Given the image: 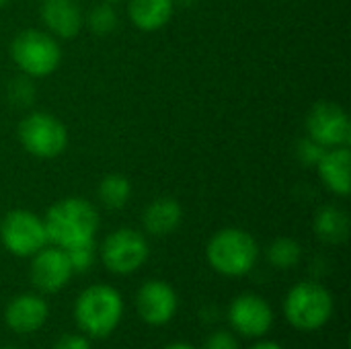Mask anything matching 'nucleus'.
Segmentation results:
<instances>
[{"label": "nucleus", "instance_id": "f257e3e1", "mask_svg": "<svg viewBox=\"0 0 351 349\" xmlns=\"http://www.w3.org/2000/svg\"><path fill=\"white\" fill-rule=\"evenodd\" d=\"M47 243L60 249H72L95 241L99 230V212L84 197H64L43 216Z\"/></svg>", "mask_w": 351, "mask_h": 349}, {"label": "nucleus", "instance_id": "f03ea898", "mask_svg": "<svg viewBox=\"0 0 351 349\" xmlns=\"http://www.w3.org/2000/svg\"><path fill=\"white\" fill-rule=\"evenodd\" d=\"M123 298L109 284H93L82 290L74 302V321L78 329L93 339L109 337L121 323Z\"/></svg>", "mask_w": 351, "mask_h": 349}, {"label": "nucleus", "instance_id": "7ed1b4c3", "mask_svg": "<svg viewBox=\"0 0 351 349\" xmlns=\"http://www.w3.org/2000/svg\"><path fill=\"white\" fill-rule=\"evenodd\" d=\"M208 263L224 278H243L253 272L259 259V245L243 228L218 230L206 247Z\"/></svg>", "mask_w": 351, "mask_h": 349}, {"label": "nucleus", "instance_id": "20e7f679", "mask_svg": "<svg viewBox=\"0 0 351 349\" xmlns=\"http://www.w3.org/2000/svg\"><path fill=\"white\" fill-rule=\"evenodd\" d=\"M284 315L298 331H319L333 315V296L319 282H298L284 298Z\"/></svg>", "mask_w": 351, "mask_h": 349}, {"label": "nucleus", "instance_id": "39448f33", "mask_svg": "<svg viewBox=\"0 0 351 349\" xmlns=\"http://www.w3.org/2000/svg\"><path fill=\"white\" fill-rule=\"evenodd\" d=\"M10 58L16 68L31 78H43L58 70L62 49L53 35L39 29H25L10 43Z\"/></svg>", "mask_w": 351, "mask_h": 349}, {"label": "nucleus", "instance_id": "423d86ee", "mask_svg": "<svg viewBox=\"0 0 351 349\" xmlns=\"http://www.w3.org/2000/svg\"><path fill=\"white\" fill-rule=\"evenodd\" d=\"M21 146L37 158H56L68 146L66 125L47 111H33L16 128Z\"/></svg>", "mask_w": 351, "mask_h": 349}, {"label": "nucleus", "instance_id": "0eeeda50", "mask_svg": "<svg viewBox=\"0 0 351 349\" xmlns=\"http://www.w3.org/2000/svg\"><path fill=\"white\" fill-rule=\"evenodd\" d=\"M150 255L148 241L134 228H117L105 237L99 257L103 265L115 276H130L138 272Z\"/></svg>", "mask_w": 351, "mask_h": 349}, {"label": "nucleus", "instance_id": "6e6552de", "mask_svg": "<svg viewBox=\"0 0 351 349\" xmlns=\"http://www.w3.org/2000/svg\"><path fill=\"white\" fill-rule=\"evenodd\" d=\"M0 243L14 257H33L47 245L43 218L29 210H10L0 222Z\"/></svg>", "mask_w": 351, "mask_h": 349}, {"label": "nucleus", "instance_id": "1a4fd4ad", "mask_svg": "<svg viewBox=\"0 0 351 349\" xmlns=\"http://www.w3.org/2000/svg\"><path fill=\"white\" fill-rule=\"evenodd\" d=\"M308 138L319 142L323 148L350 146L351 123L343 107L331 101H319L306 115Z\"/></svg>", "mask_w": 351, "mask_h": 349}, {"label": "nucleus", "instance_id": "9d476101", "mask_svg": "<svg viewBox=\"0 0 351 349\" xmlns=\"http://www.w3.org/2000/svg\"><path fill=\"white\" fill-rule=\"evenodd\" d=\"M230 327L249 339H259L274 327V311L269 302L257 294H241L228 306Z\"/></svg>", "mask_w": 351, "mask_h": 349}, {"label": "nucleus", "instance_id": "9b49d317", "mask_svg": "<svg viewBox=\"0 0 351 349\" xmlns=\"http://www.w3.org/2000/svg\"><path fill=\"white\" fill-rule=\"evenodd\" d=\"M72 267L68 261V255L60 247H43L31 257V284L35 290L43 294H56L60 292L72 278Z\"/></svg>", "mask_w": 351, "mask_h": 349}, {"label": "nucleus", "instance_id": "f8f14e48", "mask_svg": "<svg viewBox=\"0 0 351 349\" xmlns=\"http://www.w3.org/2000/svg\"><path fill=\"white\" fill-rule=\"evenodd\" d=\"M136 309L146 325L165 327L177 315L179 298L171 284L162 280H148L136 294Z\"/></svg>", "mask_w": 351, "mask_h": 349}, {"label": "nucleus", "instance_id": "ddd939ff", "mask_svg": "<svg viewBox=\"0 0 351 349\" xmlns=\"http://www.w3.org/2000/svg\"><path fill=\"white\" fill-rule=\"evenodd\" d=\"M47 317H49L47 302L39 294H19L8 302L4 311V321L8 329L19 335L39 331L45 325Z\"/></svg>", "mask_w": 351, "mask_h": 349}, {"label": "nucleus", "instance_id": "4468645a", "mask_svg": "<svg viewBox=\"0 0 351 349\" xmlns=\"http://www.w3.org/2000/svg\"><path fill=\"white\" fill-rule=\"evenodd\" d=\"M39 16L47 33L60 39H74L84 25L78 0H43Z\"/></svg>", "mask_w": 351, "mask_h": 349}, {"label": "nucleus", "instance_id": "2eb2a0df", "mask_svg": "<svg viewBox=\"0 0 351 349\" xmlns=\"http://www.w3.org/2000/svg\"><path fill=\"white\" fill-rule=\"evenodd\" d=\"M319 175L325 183V187L339 195L348 197L351 191V152L350 146H337V148H327L321 160L317 163Z\"/></svg>", "mask_w": 351, "mask_h": 349}, {"label": "nucleus", "instance_id": "dca6fc26", "mask_svg": "<svg viewBox=\"0 0 351 349\" xmlns=\"http://www.w3.org/2000/svg\"><path fill=\"white\" fill-rule=\"evenodd\" d=\"M183 220V210L177 200L173 197H156L150 202L142 214L144 230L152 237H167L173 234Z\"/></svg>", "mask_w": 351, "mask_h": 349}, {"label": "nucleus", "instance_id": "f3484780", "mask_svg": "<svg viewBox=\"0 0 351 349\" xmlns=\"http://www.w3.org/2000/svg\"><path fill=\"white\" fill-rule=\"evenodd\" d=\"M175 10V0H128V16L140 31L162 29Z\"/></svg>", "mask_w": 351, "mask_h": 349}, {"label": "nucleus", "instance_id": "a211bd4d", "mask_svg": "<svg viewBox=\"0 0 351 349\" xmlns=\"http://www.w3.org/2000/svg\"><path fill=\"white\" fill-rule=\"evenodd\" d=\"M315 234L329 245H339L350 237V216L337 206H323L315 214Z\"/></svg>", "mask_w": 351, "mask_h": 349}, {"label": "nucleus", "instance_id": "6ab92c4d", "mask_svg": "<svg viewBox=\"0 0 351 349\" xmlns=\"http://www.w3.org/2000/svg\"><path fill=\"white\" fill-rule=\"evenodd\" d=\"M97 195H99V202L107 210H121L130 202L132 183L128 177H123L119 173H111L101 179V183L97 187Z\"/></svg>", "mask_w": 351, "mask_h": 349}, {"label": "nucleus", "instance_id": "aec40b11", "mask_svg": "<svg viewBox=\"0 0 351 349\" xmlns=\"http://www.w3.org/2000/svg\"><path fill=\"white\" fill-rule=\"evenodd\" d=\"M302 259V247L296 239L280 237L267 247V261L278 269H292Z\"/></svg>", "mask_w": 351, "mask_h": 349}, {"label": "nucleus", "instance_id": "412c9836", "mask_svg": "<svg viewBox=\"0 0 351 349\" xmlns=\"http://www.w3.org/2000/svg\"><path fill=\"white\" fill-rule=\"evenodd\" d=\"M84 23H86V27H88L95 35L103 37V35H109V33H113V31L117 29L119 16H117L113 4H109V2H99V4L93 6L90 12L84 16Z\"/></svg>", "mask_w": 351, "mask_h": 349}, {"label": "nucleus", "instance_id": "4be33fe9", "mask_svg": "<svg viewBox=\"0 0 351 349\" xmlns=\"http://www.w3.org/2000/svg\"><path fill=\"white\" fill-rule=\"evenodd\" d=\"M64 251L68 255V261H70V267H72L74 274L88 272L95 265V259H97L95 241L84 243V245H78V247H72V249H64Z\"/></svg>", "mask_w": 351, "mask_h": 349}, {"label": "nucleus", "instance_id": "5701e85b", "mask_svg": "<svg viewBox=\"0 0 351 349\" xmlns=\"http://www.w3.org/2000/svg\"><path fill=\"white\" fill-rule=\"evenodd\" d=\"M8 99L16 107H27L35 99V86L31 82V76H16L8 84Z\"/></svg>", "mask_w": 351, "mask_h": 349}, {"label": "nucleus", "instance_id": "b1692460", "mask_svg": "<svg viewBox=\"0 0 351 349\" xmlns=\"http://www.w3.org/2000/svg\"><path fill=\"white\" fill-rule=\"evenodd\" d=\"M325 150L327 148H323L319 142H315L313 138H304V140H300L298 142V146H296V158L302 163V165H306V167H317V163L321 160V156L325 154Z\"/></svg>", "mask_w": 351, "mask_h": 349}, {"label": "nucleus", "instance_id": "393cba45", "mask_svg": "<svg viewBox=\"0 0 351 349\" xmlns=\"http://www.w3.org/2000/svg\"><path fill=\"white\" fill-rule=\"evenodd\" d=\"M204 349H241L237 337L228 331H216L206 339Z\"/></svg>", "mask_w": 351, "mask_h": 349}, {"label": "nucleus", "instance_id": "a878e982", "mask_svg": "<svg viewBox=\"0 0 351 349\" xmlns=\"http://www.w3.org/2000/svg\"><path fill=\"white\" fill-rule=\"evenodd\" d=\"M53 349H93L90 348V339L82 333H64L58 341Z\"/></svg>", "mask_w": 351, "mask_h": 349}, {"label": "nucleus", "instance_id": "bb28decb", "mask_svg": "<svg viewBox=\"0 0 351 349\" xmlns=\"http://www.w3.org/2000/svg\"><path fill=\"white\" fill-rule=\"evenodd\" d=\"M249 349H284L280 344H276V341H257V344H253Z\"/></svg>", "mask_w": 351, "mask_h": 349}, {"label": "nucleus", "instance_id": "cd10ccee", "mask_svg": "<svg viewBox=\"0 0 351 349\" xmlns=\"http://www.w3.org/2000/svg\"><path fill=\"white\" fill-rule=\"evenodd\" d=\"M162 349H197L193 348V346H189V344H171V346H167V348Z\"/></svg>", "mask_w": 351, "mask_h": 349}, {"label": "nucleus", "instance_id": "c85d7f7f", "mask_svg": "<svg viewBox=\"0 0 351 349\" xmlns=\"http://www.w3.org/2000/svg\"><path fill=\"white\" fill-rule=\"evenodd\" d=\"M101 2H109V4H115V2H121V0H101Z\"/></svg>", "mask_w": 351, "mask_h": 349}, {"label": "nucleus", "instance_id": "c756f323", "mask_svg": "<svg viewBox=\"0 0 351 349\" xmlns=\"http://www.w3.org/2000/svg\"><path fill=\"white\" fill-rule=\"evenodd\" d=\"M6 4H8V0H0V8H2V6H6Z\"/></svg>", "mask_w": 351, "mask_h": 349}, {"label": "nucleus", "instance_id": "7c9ffc66", "mask_svg": "<svg viewBox=\"0 0 351 349\" xmlns=\"http://www.w3.org/2000/svg\"><path fill=\"white\" fill-rule=\"evenodd\" d=\"M2 349H19V348H2Z\"/></svg>", "mask_w": 351, "mask_h": 349}]
</instances>
